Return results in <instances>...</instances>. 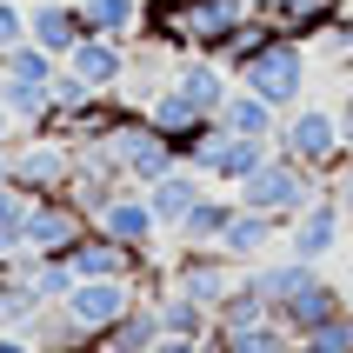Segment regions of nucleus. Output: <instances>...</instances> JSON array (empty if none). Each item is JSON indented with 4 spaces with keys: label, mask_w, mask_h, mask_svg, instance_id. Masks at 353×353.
<instances>
[{
    "label": "nucleus",
    "mask_w": 353,
    "mask_h": 353,
    "mask_svg": "<svg viewBox=\"0 0 353 353\" xmlns=\"http://www.w3.org/2000/svg\"><path fill=\"white\" fill-rule=\"evenodd\" d=\"M334 314H347V287H334L327 274H314L294 300H280V307H274V320H280L294 340H300V334H314L320 320H334Z\"/></svg>",
    "instance_id": "nucleus-15"
},
{
    "label": "nucleus",
    "mask_w": 353,
    "mask_h": 353,
    "mask_svg": "<svg viewBox=\"0 0 353 353\" xmlns=\"http://www.w3.org/2000/svg\"><path fill=\"white\" fill-rule=\"evenodd\" d=\"M34 353H67V347H40V340H34Z\"/></svg>",
    "instance_id": "nucleus-38"
},
{
    "label": "nucleus",
    "mask_w": 353,
    "mask_h": 353,
    "mask_svg": "<svg viewBox=\"0 0 353 353\" xmlns=\"http://www.w3.org/2000/svg\"><path fill=\"white\" fill-rule=\"evenodd\" d=\"M67 353H107V340H80V347H67Z\"/></svg>",
    "instance_id": "nucleus-35"
},
{
    "label": "nucleus",
    "mask_w": 353,
    "mask_h": 353,
    "mask_svg": "<svg viewBox=\"0 0 353 353\" xmlns=\"http://www.w3.org/2000/svg\"><path fill=\"white\" fill-rule=\"evenodd\" d=\"M340 147H347V134H340V114L334 107H287L280 114V134H274V154H287V160H300L307 174H320V180H334L340 174Z\"/></svg>",
    "instance_id": "nucleus-2"
},
{
    "label": "nucleus",
    "mask_w": 353,
    "mask_h": 353,
    "mask_svg": "<svg viewBox=\"0 0 353 353\" xmlns=\"http://www.w3.org/2000/svg\"><path fill=\"white\" fill-rule=\"evenodd\" d=\"M274 154V140H247V134H227V127H207V134L194 140V154H187V167L194 174H207V187H240V180L254 174L260 160Z\"/></svg>",
    "instance_id": "nucleus-7"
},
{
    "label": "nucleus",
    "mask_w": 353,
    "mask_h": 353,
    "mask_svg": "<svg viewBox=\"0 0 353 353\" xmlns=\"http://www.w3.org/2000/svg\"><path fill=\"white\" fill-rule=\"evenodd\" d=\"M127 60H134V40H107V34H87L74 54L60 60L67 74H80L94 94H120V80H127Z\"/></svg>",
    "instance_id": "nucleus-12"
},
{
    "label": "nucleus",
    "mask_w": 353,
    "mask_h": 353,
    "mask_svg": "<svg viewBox=\"0 0 353 353\" xmlns=\"http://www.w3.org/2000/svg\"><path fill=\"white\" fill-rule=\"evenodd\" d=\"M287 234L274 214H254V207H240L234 220H227V234H220V254L234 260V267H254V260H267V247Z\"/></svg>",
    "instance_id": "nucleus-18"
},
{
    "label": "nucleus",
    "mask_w": 353,
    "mask_h": 353,
    "mask_svg": "<svg viewBox=\"0 0 353 353\" xmlns=\"http://www.w3.org/2000/svg\"><path fill=\"white\" fill-rule=\"evenodd\" d=\"M20 254H27V194L0 180V267H14Z\"/></svg>",
    "instance_id": "nucleus-26"
},
{
    "label": "nucleus",
    "mask_w": 353,
    "mask_h": 353,
    "mask_svg": "<svg viewBox=\"0 0 353 353\" xmlns=\"http://www.w3.org/2000/svg\"><path fill=\"white\" fill-rule=\"evenodd\" d=\"M27 40L47 47L54 60H67L80 40H87V20H80L74 0H27Z\"/></svg>",
    "instance_id": "nucleus-14"
},
{
    "label": "nucleus",
    "mask_w": 353,
    "mask_h": 353,
    "mask_svg": "<svg viewBox=\"0 0 353 353\" xmlns=\"http://www.w3.org/2000/svg\"><path fill=\"white\" fill-rule=\"evenodd\" d=\"M334 114H340V134H347V140H353V87H347V100H340Z\"/></svg>",
    "instance_id": "nucleus-33"
},
{
    "label": "nucleus",
    "mask_w": 353,
    "mask_h": 353,
    "mask_svg": "<svg viewBox=\"0 0 353 353\" xmlns=\"http://www.w3.org/2000/svg\"><path fill=\"white\" fill-rule=\"evenodd\" d=\"M87 234H94V214H87L74 194H40V200H27V254L67 260Z\"/></svg>",
    "instance_id": "nucleus-6"
},
{
    "label": "nucleus",
    "mask_w": 353,
    "mask_h": 353,
    "mask_svg": "<svg viewBox=\"0 0 353 353\" xmlns=\"http://www.w3.org/2000/svg\"><path fill=\"white\" fill-rule=\"evenodd\" d=\"M227 347H234V353H294V334H287L280 320H260V327L227 334Z\"/></svg>",
    "instance_id": "nucleus-29"
},
{
    "label": "nucleus",
    "mask_w": 353,
    "mask_h": 353,
    "mask_svg": "<svg viewBox=\"0 0 353 353\" xmlns=\"http://www.w3.org/2000/svg\"><path fill=\"white\" fill-rule=\"evenodd\" d=\"M174 87L194 100L207 120H220V107H227V94H234V74H227L214 54H180L174 60Z\"/></svg>",
    "instance_id": "nucleus-16"
},
{
    "label": "nucleus",
    "mask_w": 353,
    "mask_h": 353,
    "mask_svg": "<svg viewBox=\"0 0 353 353\" xmlns=\"http://www.w3.org/2000/svg\"><path fill=\"white\" fill-rule=\"evenodd\" d=\"M60 307H67V320H74L87 340H107L120 320L140 307V287L134 280H74V294L60 300Z\"/></svg>",
    "instance_id": "nucleus-8"
},
{
    "label": "nucleus",
    "mask_w": 353,
    "mask_h": 353,
    "mask_svg": "<svg viewBox=\"0 0 353 353\" xmlns=\"http://www.w3.org/2000/svg\"><path fill=\"white\" fill-rule=\"evenodd\" d=\"M27 40V0H0V60Z\"/></svg>",
    "instance_id": "nucleus-31"
},
{
    "label": "nucleus",
    "mask_w": 353,
    "mask_h": 353,
    "mask_svg": "<svg viewBox=\"0 0 353 353\" xmlns=\"http://www.w3.org/2000/svg\"><path fill=\"white\" fill-rule=\"evenodd\" d=\"M140 194H147V207H154L160 234L174 240V234H180V220L194 214V200L207 194V174H194V167H174V174H160L154 187H140Z\"/></svg>",
    "instance_id": "nucleus-17"
},
{
    "label": "nucleus",
    "mask_w": 353,
    "mask_h": 353,
    "mask_svg": "<svg viewBox=\"0 0 353 353\" xmlns=\"http://www.w3.org/2000/svg\"><path fill=\"white\" fill-rule=\"evenodd\" d=\"M320 194H327V180L307 174V167H300V160H287V154H267L254 174L234 187L240 207H254V214H274L280 227H294V214H307Z\"/></svg>",
    "instance_id": "nucleus-1"
},
{
    "label": "nucleus",
    "mask_w": 353,
    "mask_h": 353,
    "mask_svg": "<svg viewBox=\"0 0 353 353\" xmlns=\"http://www.w3.org/2000/svg\"><path fill=\"white\" fill-rule=\"evenodd\" d=\"M67 260H74L80 280H134L140 274V254H134V247H120V240H107V234H87Z\"/></svg>",
    "instance_id": "nucleus-19"
},
{
    "label": "nucleus",
    "mask_w": 353,
    "mask_h": 353,
    "mask_svg": "<svg viewBox=\"0 0 353 353\" xmlns=\"http://www.w3.org/2000/svg\"><path fill=\"white\" fill-rule=\"evenodd\" d=\"M234 280H240V267L220 254V247H174V287H167V294H187V300H200V307L214 314Z\"/></svg>",
    "instance_id": "nucleus-9"
},
{
    "label": "nucleus",
    "mask_w": 353,
    "mask_h": 353,
    "mask_svg": "<svg viewBox=\"0 0 353 353\" xmlns=\"http://www.w3.org/2000/svg\"><path fill=\"white\" fill-rule=\"evenodd\" d=\"M340 74H347V87H353V47H347V54H340Z\"/></svg>",
    "instance_id": "nucleus-36"
},
{
    "label": "nucleus",
    "mask_w": 353,
    "mask_h": 353,
    "mask_svg": "<svg viewBox=\"0 0 353 353\" xmlns=\"http://www.w3.org/2000/svg\"><path fill=\"white\" fill-rule=\"evenodd\" d=\"M7 180H14L27 200L67 194V180H74V140H67V134H47V127L20 134L14 140V160H7Z\"/></svg>",
    "instance_id": "nucleus-4"
},
{
    "label": "nucleus",
    "mask_w": 353,
    "mask_h": 353,
    "mask_svg": "<svg viewBox=\"0 0 353 353\" xmlns=\"http://www.w3.org/2000/svg\"><path fill=\"white\" fill-rule=\"evenodd\" d=\"M194 353H234V347H227V334H200V347Z\"/></svg>",
    "instance_id": "nucleus-34"
},
{
    "label": "nucleus",
    "mask_w": 353,
    "mask_h": 353,
    "mask_svg": "<svg viewBox=\"0 0 353 353\" xmlns=\"http://www.w3.org/2000/svg\"><path fill=\"white\" fill-rule=\"evenodd\" d=\"M240 274L260 287V300H267V307H280V300H294L300 287L320 274V267H314V260H300V254H280V260H254V267H240Z\"/></svg>",
    "instance_id": "nucleus-20"
},
{
    "label": "nucleus",
    "mask_w": 353,
    "mask_h": 353,
    "mask_svg": "<svg viewBox=\"0 0 353 353\" xmlns=\"http://www.w3.org/2000/svg\"><path fill=\"white\" fill-rule=\"evenodd\" d=\"M0 74H14V80H54V74H60V60L47 54V47H34V40H20L14 54L0 60Z\"/></svg>",
    "instance_id": "nucleus-30"
},
{
    "label": "nucleus",
    "mask_w": 353,
    "mask_h": 353,
    "mask_svg": "<svg viewBox=\"0 0 353 353\" xmlns=\"http://www.w3.org/2000/svg\"><path fill=\"white\" fill-rule=\"evenodd\" d=\"M353 220H347V207H340V194L334 187H327V194L314 200V207H307V214H294V227H287V254H300V260H327V254H340V234H347Z\"/></svg>",
    "instance_id": "nucleus-10"
},
{
    "label": "nucleus",
    "mask_w": 353,
    "mask_h": 353,
    "mask_svg": "<svg viewBox=\"0 0 353 353\" xmlns=\"http://www.w3.org/2000/svg\"><path fill=\"white\" fill-rule=\"evenodd\" d=\"M107 147H114V160L127 167V180L134 187H154L160 174H174V167H187V154H180L174 140L154 134V120L140 114V107H127V114L114 120V134H107Z\"/></svg>",
    "instance_id": "nucleus-5"
},
{
    "label": "nucleus",
    "mask_w": 353,
    "mask_h": 353,
    "mask_svg": "<svg viewBox=\"0 0 353 353\" xmlns=\"http://www.w3.org/2000/svg\"><path fill=\"white\" fill-rule=\"evenodd\" d=\"M94 234H107V240H120V247H134V254H154L160 240V220H154V207H147V194L140 187H120L107 207L94 214Z\"/></svg>",
    "instance_id": "nucleus-11"
},
{
    "label": "nucleus",
    "mask_w": 353,
    "mask_h": 353,
    "mask_svg": "<svg viewBox=\"0 0 353 353\" xmlns=\"http://www.w3.org/2000/svg\"><path fill=\"white\" fill-rule=\"evenodd\" d=\"M294 353H353V307H347V314H334V320H320L314 334H300Z\"/></svg>",
    "instance_id": "nucleus-28"
},
{
    "label": "nucleus",
    "mask_w": 353,
    "mask_h": 353,
    "mask_svg": "<svg viewBox=\"0 0 353 353\" xmlns=\"http://www.w3.org/2000/svg\"><path fill=\"white\" fill-rule=\"evenodd\" d=\"M140 114L154 120V134H160V140H174L180 154H194V140L207 134V127H214V120L200 114V107H194V100H187V94H180L174 80H167L160 94H147V100H140Z\"/></svg>",
    "instance_id": "nucleus-13"
},
{
    "label": "nucleus",
    "mask_w": 353,
    "mask_h": 353,
    "mask_svg": "<svg viewBox=\"0 0 353 353\" xmlns=\"http://www.w3.org/2000/svg\"><path fill=\"white\" fill-rule=\"evenodd\" d=\"M240 214V200L234 194H200L194 200V214L180 220V234L174 247H220V234H227V220Z\"/></svg>",
    "instance_id": "nucleus-22"
},
{
    "label": "nucleus",
    "mask_w": 353,
    "mask_h": 353,
    "mask_svg": "<svg viewBox=\"0 0 353 353\" xmlns=\"http://www.w3.org/2000/svg\"><path fill=\"white\" fill-rule=\"evenodd\" d=\"M87 34H107V40H140V20H147V0H74Z\"/></svg>",
    "instance_id": "nucleus-23"
},
{
    "label": "nucleus",
    "mask_w": 353,
    "mask_h": 353,
    "mask_svg": "<svg viewBox=\"0 0 353 353\" xmlns=\"http://www.w3.org/2000/svg\"><path fill=\"white\" fill-rule=\"evenodd\" d=\"M154 314H160V334H174V340L214 334V314H207L200 300H187V294H160V300H154Z\"/></svg>",
    "instance_id": "nucleus-25"
},
{
    "label": "nucleus",
    "mask_w": 353,
    "mask_h": 353,
    "mask_svg": "<svg viewBox=\"0 0 353 353\" xmlns=\"http://www.w3.org/2000/svg\"><path fill=\"white\" fill-rule=\"evenodd\" d=\"M220 127H227V134H247V140H274L280 134V107L234 80V94H227V107H220Z\"/></svg>",
    "instance_id": "nucleus-21"
},
{
    "label": "nucleus",
    "mask_w": 353,
    "mask_h": 353,
    "mask_svg": "<svg viewBox=\"0 0 353 353\" xmlns=\"http://www.w3.org/2000/svg\"><path fill=\"white\" fill-rule=\"evenodd\" d=\"M107 353H114V347H107Z\"/></svg>",
    "instance_id": "nucleus-39"
},
{
    "label": "nucleus",
    "mask_w": 353,
    "mask_h": 353,
    "mask_svg": "<svg viewBox=\"0 0 353 353\" xmlns=\"http://www.w3.org/2000/svg\"><path fill=\"white\" fill-rule=\"evenodd\" d=\"M154 340H160V314H154V300H140L134 314L107 334V347L114 353H154Z\"/></svg>",
    "instance_id": "nucleus-27"
},
{
    "label": "nucleus",
    "mask_w": 353,
    "mask_h": 353,
    "mask_svg": "<svg viewBox=\"0 0 353 353\" xmlns=\"http://www.w3.org/2000/svg\"><path fill=\"white\" fill-rule=\"evenodd\" d=\"M240 87H254L260 100H274L280 114L287 107H300L307 100V80H314V60H307V40H294V34H274L267 47H260L247 67H240Z\"/></svg>",
    "instance_id": "nucleus-3"
},
{
    "label": "nucleus",
    "mask_w": 353,
    "mask_h": 353,
    "mask_svg": "<svg viewBox=\"0 0 353 353\" xmlns=\"http://www.w3.org/2000/svg\"><path fill=\"white\" fill-rule=\"evenodd\" d=\"M7 160H14V147H0V180H7Z\"/></svg>",
    "instance_id": "nucleus-37"
},
{
    "label": "nucleus",
    "mask_w": 353,
    "mask_h": 353,
    "mask_svg": "<svg viewBox=\"0 0 353 353\" xmlns=\"http://www.w3.org/2000/svg\"><path fill=\"white\" fill-rule=\"evenodd\" d=\"M14 140H20V120L7 114V100H0V147H14Z\"/></svg>",
    "instance_id": "nucleus-32"
},
{
    "label": "nucleus",
    "mask_w": 353,
    "mask_h": 353,
    "mask_svg": "<svg viewBox=\"0 0 353 353\" xmlns=\"http://www.w3.org/2000/svg\"><path fill=\"white\" fill-rule=\"evenodd\" d=\"M260 320H274V307L260 300V287H254V280L240 274L234 287H227V300L214 307V334H240V327H260Z\"/></svg>",
    "instance_id": "nucleus-24"
}]
</instances>
